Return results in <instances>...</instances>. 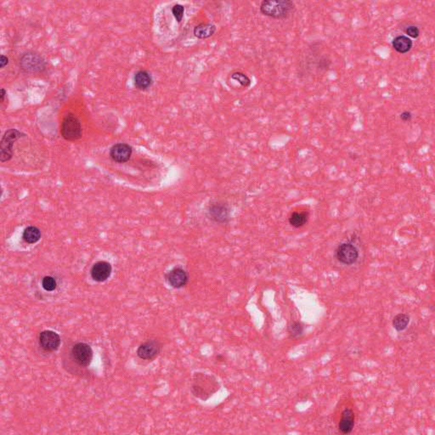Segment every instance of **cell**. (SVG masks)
<instances>
[{"instance_id":"cell-1","label":"cell","mask_w":435,"mask_h":435,"mask_svg":"<svg viewBox=\"0 0 435 435\" xmlns=\"http://www.w3.org/2000/svg\"><path fill=\"white\" fill-rule=\"evenodd\" d=\"M219 387L220 386L218 380L213 375L201 372L194 374L191 392L195 397L205 401L215 394L219 390Z\"/></svg>"},{"instance_id":"cell-2","label":"cell","mask_w":435,"mask_h":435,"mask_svg":"<svg viewBox=\"0 0 435 435\" xmlns=\"http://www.w3.org/2000/svg\"><path fill=\"white\" fill-rule=\"evenodd\" d=\"M260 12L274 19H287L295 10V5L290 0H265L261 3Z\"/></svg>"},{"instance_id":"cell-3","label":"cell","mask_w":435,"mask_h":435,"mask_svg":"<svg viewBox=\"0 0 435 435\" xmlns=\"http://www.w3.org/2000/svg\"><path fill=\"white\" fill-rule=\"evenodd\" d=\"M335 257L340 264L344 265H353L358 261L360 252L356 245L351 241L342 242L335 250Z\"/></svg>"},{"instance_id":"cell-4","label":"cell","mask_w":435,"mask_h":435,"mask_svg":"<svg viewBox=\"0 0 435 435\" xmlns=\"http://www.w3.org/2000/svg\"><path fill=\"white\" fill-rule=\"evenodd\" d=\"M61 135L64 139L70 141L79 140L82 136V127L80 121L75 115L69 113L66 115L61 124Z\"/></svg>"},{"instance_id":"cell-5","label":"cell","mask_w":435,"mask_h":435,"mask_svg":"<svg viewBox=\"0 0 435 435\" xmlns=\"http://www.w3.org/2000/svg\"><path fill=\"white\" fill-rule=\"evenodd\" d=\"M46 62L44 59L38 54L28 52L23 55L20 59V67L23 71L28 73L39 72L45 69Z\"/></svg>"},{"instance_id":"cell-6","label":"cell","mask_w":435,"mask_h":435,"mask_svg":"<svg viewBox=\"0 0 435 435\" xmlns=\"http://www.w3.org/2000/svg\"><path fill=\"white\" fill-rule=\"evenodd\" d=\"M22 135L17 130H9L5 132L1 140V152H0V159L1 162H7L12 158L13 145L16 140Z\"/></svg>"},{"instance_id":"cell-7","label":"cell","mask_w":435,"mask_h":435,"mask_svg":"<svg viewBox=\"0 0 435 435\" xmlns=\"http://www.w3.org/2000/svg\"><path fill=\"white\" fill-rule=\"evenodd\" d=\"M71 357L80 367H88L93 360V350L89 344L79 343L72 347Z\"/></svg>"},{"instance_id":"cell-8","label":"cell","mask_w":435,"mask_h":435,"mask_svg":"<svg viewBox=\"0 0 435 435\" xmlns=\"http://www.w3.org/2000/svg\"><path fill=\"white\" fill-rule=\"evenodd\" d=\"M163 345L156 339H150L140 344L137 349V355L144 361H152L160 354Z\"/></svg>"},{"instance_id":"cell-9","label":"cell","mask_w":435,"mask_h":435,"mask_svg":"<svg viewBox=\"0 0 435 435\" xmlns=\"http://www.w3.org/2000/svg\"><path fill=\"white\" fill-rule=\"evenodd\" d=\"M39 345L41 348L48 352L56 351L61 345V338L55 331L46 330L39 335Z\"/></svg>"},{"instance_id":"cell-10","label":"cell","mask_w":435,"mask_h":435,"mask_svg":"<svg viewBox=\"0 0 435 435\" xmlns=\"http://www.w3.org/2000/svg\"><path fill=\"white\" fill-rule=\"evenodd\" d=\"M166 280L172 288H183L188 283V274L183 268H173L166 275Z\"/></svg>"},{"instance_id":"cell-11","label":"cell","mask_w":435,"mask_h":435,"mask_svg":"<svg viewBox=\"0 0 435 435\" xmlns=\"http://www.w3.org/2000/svg\"><path fill=\"white\" fill-rule=\"evenodd\" d=\"M209 217L212 220L224 224L229 219V209L226 204L223 202H215L210 205L209 209Z\"/></svg>"},{"instance_id":"cell-12","label":"cell","mask_w":435,"mask_h":435,"mask_svg":"<svg viewBox=\"0 0 435 435\" xmlns=\"http://www.w3.org/2000/svg\"><path fill=\"white\" fill-rule=\"evenodd\" d=\"M131 155H132V147L123 143L116 144L110 150L111 158H112V160L117 163H126L130 160Z\"/></svg>"},{"instance_id":"cell-13","label":"cell","mask_w":435,"mask_h":435,"mask_svg":"<svg viewBox=\"0 0 435 435\" xmlns=\"http://www.w3.org/2000/svg\"><path fill=\"white\" fill-rule=\"evenodd\" d=\"M355 424V416L351 409L345 408L342 413L341 419L339 423V430L343 434L351 433Z\"/></svg>"},{"instance_id":"cell-14","label":"cell","mask_w":435,"mask_h":435,"mask_svg":"<svg viewBox=\"0 0 435 435\" xmlns=\"http://www.w3.org/2000/svg\"><path fill=\"white\" fill-rule=\"evenodd\" d=\"M112 273V265L106 261H99L92 267L91 276L94 280L102 283L110 277Z\"/></svg>"},{"instance_id":"cell-15","label":"cell","mask_w":435,"mask_h":435,"mask_svg":"<svg viewBox=\"0 0 435 435\" xmlns=\"http://www.w3.org/2000/svg\"><path fill=\"white\" fill-rule=\"evenodd\" d=\"M392 47L398 53L406 54L413 48V41L407 36L399 35L393 39Z\"/></svg>"},{"instance_id":"cell-16","label":"cell","mask_w":435,"mask_h":435,"mask_svg":"<svg viewBox=\"0 0 435 435\" xmlns=\"http://www.w3.org/2000/svg\"><path fill=\"white\" fill-rule=\"evenodd\" d=\"M134 81H135V87L138 89L145 90L152 85L153 79L152 76H150V74L148 71L141 70L135 73Z\"/></svg>"},{"instance_id":"cell-17","label":"cell","mask_w":435,"mask_h":435,"mask_svg":"<svg viewBox=\"0 0 435 435\" xmlns=\"http://www.w3.org/2000/svg\"><path fill=\"white\" fill-rule=\"evenodd\" d=\"M217 28L211 23H201L194 29V35L200 39L210 38L216 33Z\"/></svg>"},{"instance_id":"cell-18","label":"cell","mask_w":435,"mask_h":435,"mask_svg":"<svg viewBox=\"0 0 435 435\" xmlns=\"http://www.w3.org/2000/svg\"><path fill=\"white\" fill-rule=\"evenodd\" d=\"M308 212H293L289 217V224L294 228L303 227L309 220Z\"/></svg>"},{"instance_id":"cell-19","label":"cell","mask_w":435,"mask_h":435,"mask_svg":"<svg viewBox=\"0 0 435 435\" xmlns=\"http://www.w3.org/2000/svg\"><path fill=\"white\" fill-rule=\"evenodd\" d=\"M410 323V316L407 314L400 313L394 317L392 321L393 327L397 331H405Z\"/></svg>"},{"instance_id":"cell-20","label":"cell","mask_w":435,"mask_h":435,"mask_svg":"<svg viewBox=\"0 0 435 435\" xmlns=\"http://www.w3.org/2000/svg\"><path fill=\"white\" fill-rule=\"evenodd\" d=\"M288 332L290 339H298L303 336L304 325L301 321H293L288 326Z\"/></svg>"},{"instance_id":"cell-21","label":"cell","mask_w":435,"mask_h":435,"mask_svg":"<svg viewBox=\"0 0 435 435\" xmlns=\"http://www.w3.org/2000/svg\"><path fill=\"white\" fill-rule=\"evenodd\" d=\"M41 238V232L35 226H29L23 232V240L28 243L33 244L38 242Z\"/></svg>"},{"instance_id":"cell-22","label":"cell","mask_w":435,"mask_h":435,"mask_svg":"<svg viewBox=\"0 0 435 435\" xmlns=\"http://www.w3.org/2000/svg\"><path fill=\"white\" fill-rule=\"evenodd\" d=\"M232 79L235 81H237L242 86L247 88L251 85V79L241 71H236L234 73L232 74Z\"/></svg>"},{"instance_id":"cell-23","label":"cell","mask_w":435,"mask_h":435,"mask_svg":"<svg viewBox=\"0 0 435 435\" xmlns=\"http://www.w3.org/2000/svg\"><path fill=\"white\" fill-rule=\"evenodd\" d=\"M42 286L43 289L48 292L54 291L56 288V282L53 277L51 276H45L42 280Z\"/></svg>"},{"instance_id":"cell-24","label":"cell","mask_w":435,"mask_h":435,"mask_svg":"<svg viewBox=\"0 0 435 435\" xmlns=\"http://www.w3.org/2000/svg\"><path fill=\"white\" fill-rule=\"evenodd\" d=\"M405 33L408 38H410L411 39L412 38H415L416 39L420 36V29L418 25H410L406 27L405 29Z\"/></svg>"},{"instance_id":"cell-25","label":"cell","mask_w":435,"mask_h":435,"mask_svg":"<svg viewBox=\"0 0 435 435\" xmlns=\"http://www.w3.org/2000/svg\"><path fill=\"white\" fill-rule=\"evenodd\" d=\"M172 12H173V16L175 17L176 20L178 23L181 22V20L183 19L184 12H185V8H184L183 5H174L172 9Z\"/></svg>"},{"instance_id":"cell-26","label":"cell","mask_w":435,"mask_h":435,"mask_svg":"<svg viewBox=\"0 0 435 435\" xmlns=\"http://www.w3.org/2000/svg\"><path fill=\"white\" fill-rule=\"evenodd\" d=\"M413 113L408 112V111H405L400 115V118L402 120L403 122H410L411 120L413 119Z\"/></svg>"},{"instance_id":"cell-27","label":"cell","mask_w":435,"mask_h":435,"mask_svg":"<svg viewBox=\"0 0 435 435\" xmlns=\"http://www.w3.org/2000/svg\"><path fill=\"white\" fill-rule=\"evenodd\" d=\"M8 63H9V59L5 56H1V58H0V66H1V68H4L5 66H7Z\"/></svg>"},{"instance_id":"cell-28","label":"cell","mask_w":435,"mask_h":435,"mask_svg":"<svg viewBox=\"0 0 435 435\" xmlns=\"http://www.w3.org/2000/svg\"><path fill=\"white\" fill-rule=\"evenodd\" d=\"M0 92H1V94H0V99H1V102H4L6 92H5V90L4 89H1V91Z\"/></svg>"}]
</instances>
